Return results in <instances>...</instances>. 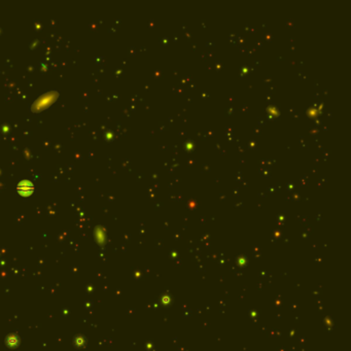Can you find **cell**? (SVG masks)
Instances as JSON below:
<instances>
[{"label":"cell","mask_w":351,"mask_h":351,"mask_svg":"<svg viewBox=\"0 0 351 351\" xmlns=\"http://www.w3.org/2000/svg\"><path fill=\"white\" fill-rule=\"evenodd\" d=\"M320 110H321V107H310L308 109V114L309 116H312V117H315L317 116L319 113H320Z\"/></svg>","instance_id":"cell-1"}]
</instances>
